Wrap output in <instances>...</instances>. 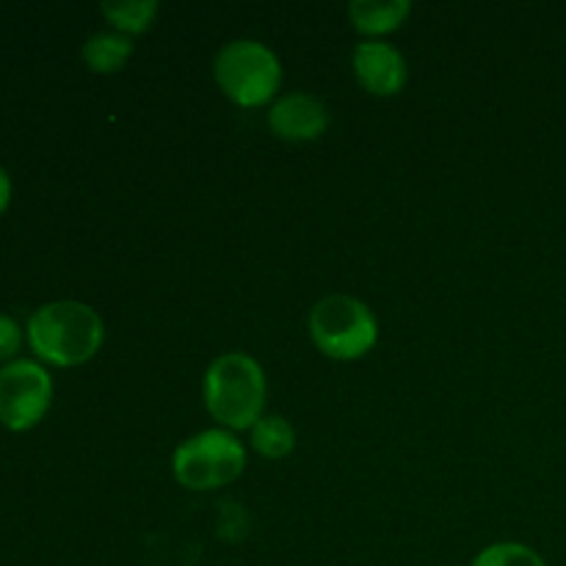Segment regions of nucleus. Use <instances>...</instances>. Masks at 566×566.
Instances as JSON below:
<instances>
[{
  "label": "nucleus",
  "instance_id": "nucleus-12",
  "mask_svg": "<svg viewBox=\"0 0 566 566\" xmlns=\"http://www.w3.org/2000/svg\"><path fill=\"white\" fill-rule=\"evenodd\" d=\"M158 0H111L99 6L105 20L125 36H142L158 17Z\"/></svg>",
  "mask_w": 566,
  "mask_h": 566
},
{
  "label": "nucleus",
  "instance_id": "nucleus-6",
  "mask_svg": "<svg viewBox=\"0 0 566 566\" xmlns=\"http://www.w3.org/2000/svg\"><path fill=\"white\" fill-rule=\"evenodd\" d=\"M53 401V379L33 359H11L0 368V423L28 431L42 423Z\"/></svg>",
  "mask_w": 566,
  "mask_h": 566
},
{
  "label": "nucleus",
  "instance_id": "nucleus-7",
  "mask_svg": "<svg viewBox=\"0 0 566 566\" xmlns=\"http://www.w3.org/2000/svg\"><path fill=\"white\" fill-rule=\"evenodd\" d=\"M352 66L359 86L374 97H392L407 86V59L385 39H363L359 44H354Z\"/></svg>",
  "mask_w": 566,
  "mask_h": 566
},
{
  "label": "nucleus",
  "instance_id": "nucleus-3",
  "mask_svg": "<svg viewBox=\"0 0 566 566\" xmlns=\"http://www.w3.org/2000/svg\"><path fill=\"white\" fill-rule=\"evenodd\" d=\"M213 77L238 108H263L280 97L282 61L258 39H232L216 53Z\"/></svg>",
  "mask_w": 566,
  "mask_h": 566
},
{
  "label": "nucleus",
  "instance_id": "nucleus-14",
  "mask_svg": "<svg viewBox=\"0 0 566 566\" xmlns=\"http://www.w3.org/2000/svg\"><path fill=\"white\" fill-rule=\"evenodd\" d=\"M22 346V329L14 318L0 313V363L9 365Z\"/></svg>",
  "mask_w": 566,
  "mask_h": 566
},
{
  "label": "nucleus",
  "instance_id": "nucleus-2",
  "mask_svg": "<svg viewBox=\"0 0 566 566\" xmlns=\"http://www.w3.org/2000/svg\"><path fill=\"white\" fill-rule=\"evenodd\" d=\"M265 370L252 354L227 352L208 365L202 376L205 409L221 429L252 431L265 409Z\"/></svg>",
  "mask_w": 566,
  "mask_h": 566
},
{
  "label": "nucleus",
  "instance_id": "nucleus-13",
  "mask_svg": "<svg viewBox=\"0 0 566 566\" xmlns=\"http://www.w3.org/2000/svg\"><path fill=\"white\" fill-rule=\"evenodd\" d=\"M470 566H547L534 547L523 542H495L486 545Z\"/></svg>",
  "mask_w": 566,
  "mask_h": 566
},
{
  "label": "nucleus",
  "instance_id": "nucleus-1",
  "mask_svg": "<svg viewBox=\"0 0 566 566\" xmlns=\"http://www.w3.org/2000/svg\"><path fill=\"white\" fill-rule=\"evenodd\" d=\"M105 324L99 313L75 298L48 302L28 318V343L42 363L77 368L103 348Z\"/></svg>",
  "mask_w": 566,
  "mask_h": 566
},
{
  "label": "nucleus",
  "instance_id": "nucleus-9",
  "mask_svg": "<svg viewBox=\"0 0 566 566\" xmlns=\"http://www.w3.org/2000/svg\"><path fill=\"white\" fill-rule=\"evenodd\" d=\"M409 14H412L409 0H354L348 6L352 28L368 39H381L398 31Z\"/></svg>",
  "mask_w": 566,
  "mask_h": 566
},
{
  "label": "nucleus",
  "instance_id": "nucleus-15",
  "mask_svg": "<svg viewBox=\"0 0 566 566\" xmlns=\"http://www.w3.org/2000/svg\"><path fill=\"white\" fill-rule=\"evenodd\" d=\"M9 202H11V180H9V171L0 166V216L6 213Z\"/></svg>",
  "mask_w": 566,
  "mask_h": 566
},
{
  "label": "nucleus",
  "instance_id": "nucleus-10",
  "mask_svg": "<svg viewBox=\"0 0 566 566\" xmlns=\"http://www.w3.org/2000/svg\"><path fill=\"white\" fill-rule=\"evenodd\" d=\"M133 39L119 31H99L83 44V61L97 75H114L130 61Z\"/></svg>",
  "mask_w": 566,
  "mask_h": 566
},
{
  "label": "nucleus",
  "instance_id": "nucleus-11",
  "mask_svg": "<svg viewBox=\"0 0 566 566\" xmlns=\"http://www.w3.org/2000/svg\"><path fill=\"white\" fill-rule=\"evenodd\" d=\"M249 442L265 459H285L296 448V429L280 415H263L249 431Z\"/></svg>",
  "mask_w": 566,
  "mask_h": 566
},
{
  "label": "nucleus",
  "instance_id": "nucleus-8",
  "mask_svg": "<svg viewBox=\"0 0 566 566\" xmlns=\"http://www.w3.org/2000/svg\"><path fill=\"white\" fill-rule=\"evenodd\" d=\"M329 105L307 92H287L269 108V127L276 138L291 144L318 142L329 127Z\"/></svg>",
  "mask_w": 566,
  "mask_h": 566
},
{
  "label": "nucleus",
  "instance_id": "nucleus-5",
  "mask_svg": "<svg viewBox=\"0 0 566 566\" xmlns=\"http://www.w3.org/2000/svg\"><path fill=\"white\" fill-rule=\"evenodd\" d=\"M247 470V448L232 431L205 429L188 437L171 453V473L191 492H210L230 486Z\"/></svg>",
  "mask_w": 566,
  "mask_h": 566
},
{
  "label": "nucleus",
  "instance_id": "nucleus-4",
  "mask_svg": "<svg viewBox=\"0 0 566 566\" xmlns=\"http://www.w3.org/2000/svg\"><path fill=\"white\" fill-rule=\"evenodd\" d=\"M310 337L324 357L354 363L370 354L379 343V321L374 310L357 296L332 293L313 304L307 318Z\"/></svg>",
  "mask_w": 566,
  "mask_h": 566
}]
</instances>
